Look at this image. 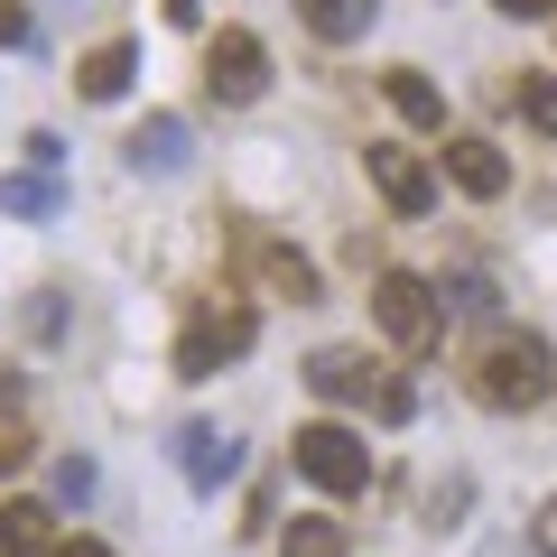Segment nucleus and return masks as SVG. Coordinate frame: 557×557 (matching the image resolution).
I'll use <instances>...</instances> for the list:
<instances>
[{
  "instance_id": "2",
  "label": "nucleus",
  "mask_w": 557,
  "mask_h": 557,
  "mask_svg": "<svg viewBox=\"0 0 557 557\" xmlns=\"http://www.w3.org/2000/svg\"><path fill=\"white\" fill-rule=\"evenodd\" d=\"M372 325L391 354H437L446 335V307H437V278H418V270H372Z\"/></svg>"
},
{
  "instance_id": "4",
  "label": "nucleus",
  "mask_w": 557,
  "mask_h": 557,
  "mask_svg": "<svg viewBox=\"0 0 557 557\" xmlns=\"http://www.w3.org/2000/svg\"><path fill=\"white\" fill-rule=\"evenodd\" d=\"M251 335H260V317H251V307H205V317L177 335V372H186V381H214L223 362H242V354H251Z\"/></svg>"
},
{
  "instance_id": "11",
  "label": "nucleus",
  "mask_w": 557,
  "mask_h": 557,
  "mask_svg": "<svg viewBox=\"0 0 557 557\" xmlns=\"http://www.w3.org/2000/svg\"><path fill=\"white\" fill-rule=\"evenodd\" d=\"M131 75H139V47L131 38H102L94 57H75V94L84 102H121V94H131Z\"/></svg>"
},
{
  "instance_id": "20",
  "label": "nucleus",
  "mask_w": 557,
  "mask_h": 557,
  "mask_svg": "<svg viewBox=\"0 0 557 557\" xmlns=\"http://www.w3.org/2000/svg\"><path fill=\"white\" fill-rule=\"evenodd\" d=\"M465 511H474V474H446L437 493H428V530H456Z\"/></svg>"
},
{
  "instance_id": "21",
  "label": "nucleus",
  "mask_w": 557,
  "mask_h": 557,
  "mask_svg": "<svg viewBox=\"0 0 557 557\" xmlns=\"http://www.w3.org/2000/svg\"><path fill=\"white\" fill-rule=\"evenodd\" d=\"M57 502H94V456H65L57 465Z\"/></svg>"
},
{
  "instance_id": "13",
  "label": "nucleus",
  "mask_w": 557,
  "mask_h": 557,
  "mask_svg": "<svg viewBox=\"0 0 557 557\" xmlns=\"http://www.w3.org/2000/svg\"><path fill=\"white\" fill-rule=\"evenodd\" d=\"M381 94H391V112L409 121V131H446V94L418 75V65H391V75H381Z\"/></svg>"
},
{
  "instance_id": "25",
  "label": "nucleus",
  "mask_w": 557,
  "mask_h": 557,
  "mask_svg": "<svg viewBox=\"0 0 557 557\" xmlns=\"http://www.w3.org/2000/svg\"><path fill=\"white\" fill-rule=\"evenodd\" d=\"M530 548H539V557H557V493L539 502V520H530Z\"/></svg>"
},
{
  "instance_id": "1",
  "label": "nucleus",
  "mask_w": 557,
  "mask_h": 557,
  "mask_svg": "<svg viewBox=\"0 0 557 557\" xmlns=\"http://www.w3.org/2000/svg\"><path fill=\"white\" fill-rule=\"evenodd\" d=\"M465 381H474V399H483V409H502V418H511V409H539V399L557 391V344H548V335H493Z\"/></svg>"
},
{
  "instance_id": "5",
  "label": "nucleus",
  "mask_w": 557,
  "mask_h": 557,
  "mask_svg": "<svg viewBox=\"0 0 557 557\" xmlns=\"http://www.w3.org/2000/svg\"><path fill=\"white\" fill-rule=\"evenodd\" d=\"M362 168H372L381 205H391L399 223H428V214H437V168L418 159V149H399V139H372V149H362Z\"/></svg>"
},
{
  "instance_id": "8",
  "label": "nucleus",
  "mask_w": 557,
  "mask_h": 557,
  "mask_svg": "<svg viewBox=\"0 0 557 557\" xmlns=\"http://www.w3.org/2000/svg\"><path fill=\"white\" fill-rule=\"evenodd\" d=\"M177 465H186V483L214 502L223 483L242 474V437H223V428H186V437H177Z\"/></svg>"
},
{
  "instance_id": "16",
  "label": "nucleus",
  "mask_w": 557,
  "mask_h": 557,
  "mask_svg": "<svg viewBox=\"0 0 557 557\" xmlns=\"http://www.w3.org/2000/svg\"><path fill=\"white\" fill-rule=\"evenodd\" d=\"M57 177H38V168H20V177H0V214H20V223H47L57 214Z\"/></svg>"
},
{
  "instance_id": "12",
  "label": "nucleus",
  "mask_w": 557,
  "mask_h": 557,
  "mask_svg": "<svg viewBox=\"0 0 557 557\" xmlns=\"http://www.w3.org/2000/svg\"><path fill=\"white\" fill-rule=\"evenodd\" d=\"M298 20H307V38H325V47H354V38H372L381 0H298Z\"/></svg>"
},
{
  "instance_id": "9",
  "label": "nucleus",
  "mask_w": 557,
  "mask_h": 557,
  "mask_svg": "<svg viewBox=\"0 0 557 557\" xmlns=\"http://www.w3.org/2000/svg\"><path fill=\"white\" fill-rule=\"evenodd\" d=\"M121 159H131L139 177H177V168H186V121L177 112H149L131 139H121Z\"/></svg>"
},
{
  "instance_id": "22",
  "label": "nucleus",
  "mask_w": 557,
  "mask_h": 557,
  "mask_svg": "<svg viewBox=\"0 0 557 557\" xmlns=\"http://www.w3.org/2000/svg\"><path fill=\"white\" fill-rule=\"evenodd\" d=\"M28 168H38V177H57V168H65V139H57V131H28Z\"/></svg>"
},
{
  "instance_id": "15",
  "label": "nucleus",
  "mask_w": 557,
  "mask_h": 557,
  "mask_svg": "<svg viewBox=\"0 0 557 557\" xmlns=\"http://www.w3.org/2000/svg\"><path fill=\"white\" fill-rule=\"evenodd\" d=\"M0 557H57L47 548V502H0Z\"/></svg>"
},
{
  "instance_id": "23",
  "label": "nucleus",
  "mask_w": 557,
  "mask_h": 557,
  "mask_svg": "<svg viewBox=\"0 0 557 557\" xmlns=\"http://www.w3.org/2000/svg\"><path fill=\"white\" fill-rule=\"evenodd\" d=\"M372 409H381V418H391V428H399V418L418 409V391H409V381H381V391H372Z\"/></svg>"
},
{
  "instance_id": "27",
  "label": "nucleus",
  "mask_w": 557,
  "mask_h": 557,
  "mask_svg": "<svg viewBox=\"0 0 557 557\" xmlns=\"http://www.w3.org/2000/svg\"><path fill=\"white\" fill-rule=\"evenodd\" d=\"M159 10H168L177 28H196V20H205V0H159Z\"/></svg>"
},
{
  "instance_id": "3",
  "label": "nucleus",
  "mask_w": 557,
  "mask_h": 557,
  "mask_svg": "<svg viewBox=\"0 0 557 557\" xmlns=\"http://www.w3.org/2000/svg\"><path fill=\"white\" fill-rule=\"evenodd\" d=\"M288 456H298V474L317 483V493H335V502L372 483V446H362L344 418H307L298 437H288Z\"/></svg>"
},
{
  "instance_id": "17",
  "label": "nucleus",
  "mask_w": 557,
  "mask_h": 557,
  "mask_svg": "<svg viewBox=\"0 0 557 557\" xmlns=\"http://www.w3.org/2000/svg\"><path fill=\"white\" fill-rule=\"evenodd\" d=\"M278 557H354V539H344V520H288Z\"/></svg>"
},
{
  "instance_id": "26",
  "label": "nucleus",
  "mask_w": 557,
  "mask_h": 557,
  "mask_svg": "<svg viewBox=\"0 0 557 557\" xmlns=\"http://www.w3.org/2000/svg\"><path fill=\"white\" fill-rule=\"evenodd\" d=\"M493 10H511V20H548L557 0H493Z\"/></svg>"
},
{
  "instance_id": "24",
  "label": "nucleus",
  "mask_w": 557,
  "mask_h": 557,
  "mask_svg": "<svg viewBox=\"0 0 557 557\" xmlns=\"http://www.w3.org/2000/svg\"><path fill=\"white\" fill-rule=\"evenodd\" d=\"M28 38H38V20H28L20 0H0V47H28Z\"/></svg>"
},
{
  "instance_id": "18",
  "label": "nucleus",
  "mask_w": 557,
  "mask_h": 557,
  "mask_svg": "<svg viewBox=\"0 0 557 557\" xmlns=\"http://www.w3.org/2000/svg\"><path fill=\"white\" fill-rule=\"evenodd\" d=\"M437 307H446V317H493L502 288H493L483 270H456V278H437Z\"/></svg>"
},
{
  "instance_id": "14",
  "label": "nucleus",
  "mask_w": 557,
  "mask_h": 557,
  "mask_svg": "<svg viewBox=\"0 0 557 557\" xmlns=\"http://www.w3.org/2000/svg\"><path fill=\"white\" fill-rule=\"evenodd\" d=\"M307 391H317V399H372L381 381H372L362 354H317V362H307Z\"/></svg>"
},
{
  "instance_id": "7",
  "label": "nucleus",
  "mask_w": 557,
  "mask_h": 557,
  "mask_svg": "<svg viewBox=\"0 0 557 557\" xmlns=\"http://www.w3.org/2000/svg\"><path fill=\"white\" fill-rule=\"evenodd\" d=\"M446 177H456L474 205H493L502 186H511V159H502V139H483V131H456V139H446Z\"/></svg>"
},
{
  "instance_id": "10",
  "label": "nucleus",
  "mask_w": 557,
  "mask_h": 557,
  "mask_svg": "<svg viewBox=\"0 0 557 557\" xmlns=\"http://www.w3.org/2000/svg\"><path fill=\"white\" fill-rule=\"evenodd\" d=\"M251 278H260V288H270V298H317V260H307L298 251V242H270V233H260L251 242Z\"/></svg>"
},
{
  "instance_id": "28",
  "label": "nucleus",
  "mask_w": 557,
  "mask_h": 557,
  "mask_svg": "<svg viewBox=\"0 0 557 557\" xmlns=\"http://www.w3.org/2000/svg\"><path fill=\"white\" fill-rule=\"evenodd\" d=\"M57 557H112V548H102V539H65Z\"/></svg>"
},
{
  "instance_id": "6",
  "label": "nucleus",
  "mask_w": 557,
  "mask_h": 557,
  "mask_svg": "<svg viewBox=\"0 0 557 557\" xmlns=\"http://www.w3.org/2000/svg\"><path fill=\"white\" fill-rule=\"evenodd\" d=\"M205 94L233 102V112H242V102H260V94H270V47H260L251 28H223V38L205 47Z\"/></svg>"
},
{
  "instance_id": "19",
  "label": "nucleus",
  "mask_w": 557,
  "mask_h": 557,
  "mask_svg": "<svg viewBox=\"0 0 557 557\" xmlns=\"http://www.w3.org/2000/svg\"><path fill=\"white\" fill-rule=\"evenodd\" d=\"M511 102H520V121H530L539 139H557V75H520Z\"/></svg>"
}]
</instances>
